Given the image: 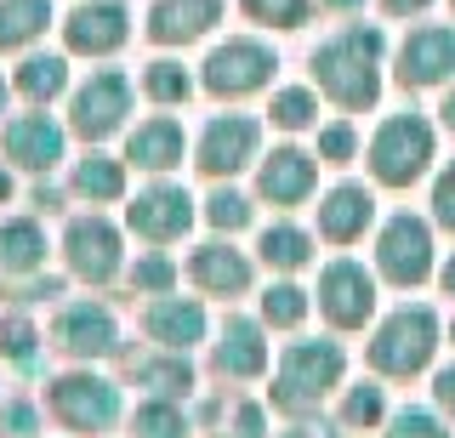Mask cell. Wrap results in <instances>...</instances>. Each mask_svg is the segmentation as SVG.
<instances>
[{
    "instance_id": "obj_1",
    "label": "cell",
    "mask_w": 455,
    "mask_h": 438,
    "mask_svg": "<svg viewBox=\"0 0 455 438\" xmlns=\"http://www.w3.org/2000/svg\"><path fill=\"white\" fill-rule=\"evenodd\" d=\"M376 63H381V35H376V29H347V35H336L331 46L313 52L319 86L331 92L336 103H347V108L376 103V92H381Z\"/></svg>"
},
{
    "instance_id": "obj_2",
    "label": "cell",
    "mask_w": 455,
    "mask_h": 438,
    "mask_svg": "<svg viewBox=\"0 0 455 438\" xmlns=\"http://www.w3.org/2000/svg\"><path fill=\"white\" fill-rule=\"evenodd\" d=\"M341 381V347L336 342H296L279 364V410H313Z\"/></svg>"
},
{
    "instance_id": "obj_3",
    "label": "cell",
    "mask_w": 455,
    "mask_h": 438,
    "mask_svg": "<svg viewBox=\"0 0 455 438\" xmlns=\"http://www.w3.org/2000/svg\"><path fill=\"white\" fill-rule=\"evenodd\" d=\"M438 347V319L427 314V307H404V314H393L387 324L376 330V342H370V364L387 376H416L427 359H433Z\"/></svg>"
},
{
    "instance_id": "obj_4",
    "label": "cell",
    "mask_w": 455,
    "mask_h": 438,
    "mask_svg": "<svg viewBox=\"0 0 455 438\" xmlns=\"http://www.w3.org/2000/svg\"><path fill=\"white\" fill-rule=\"evenodd\" d=\"M427 160H433V131H427V120L416 115H398L376 131V143H370V165H376V177L387 182V188H410Z\"/></svg>"
},
{
    "instance_id": "obj_5",
    "label": "cell",
    "mask_w": 455,
    "mask_h": 438,
    "mask_svg": "<svg viewBox=\"0 0 455 438\" xmlns=\"http://www.w3.org/2000/svg\"><path fill=\"white\" fill-rule=\"evenodd\" d=\"M52 410L57 421H68L75 433H103L114 416H120V393L103 376H63L52 387Z\"/></svg>"
},
{
    "instance_id": "obj_6",
    "label": "cell",
    "mask_w": 455,
    "mask_h": 438,
    "mask_svg": "<svg viewBox=\"0 0 455 438\" xmlns=\"http://www.w3.org/2000/svg\"><path fill=\"white\" fill-rule=\"evenodd\" d=\"M267 75H274V52L256 46V40H228L205 63V86L217 97H245L256 86H267Z\"/></svg>"
},
{
    "instance_id": "obj_7",
    "label": "cell",
    "mask_w": 455,
    "mask_h": 438,
    "mask_svg": "<svg viewBox=\"0 0 455 438\" xmlns=\"http://www.w3.org/2000/svg\"><path fill=\"white\" fill-rule=\"evenodd\" d=\"M381 274L393 279V285H416L427 279V267H433V239H427V222L416 217H393L387 234H381Z\"/></svg>"
},
{
    "instance_id": "obj_8",
    "label": "cell",
    "mask_w": 455,
    "mask_h": 438,
    "mask_svg": "<svg viewBox=\"0 0 455 438\" xmlns=\"http://www.w3.org/2000/svg\"><path fill=\"white\" fill-rule=\"evenodd\" d=\"M319 307L331 314V324H364L370 307H376V285H370V274L359 262H331L319 279Z\"/></svg>"
},
{
    "instance_id": "obj_9",
    "label": "cell",
    "mask_w": 455,
    "mask_h": 438,
    "mask_svg": "<svg viewBox=\"0 0 455 438\" xmlns=\"http://www.w3.org/2000/svg\"><path fill=\"white\" fill-rule=\"evenodd\" d=\"M125 108H132V80L103 68V75H92V86L75 97V131L80 137H108L114 125L125 120Z\"/></svg>"
},
{
    "instance_id": "obj_10",
    "label": "cell",
    "mask_w": 455,
    "mask_h": 438,
    "mask_svg": "<svg viewBox=\"0 0 455 438\" xmlns=\"http://www.w3.org/2000/svg\"><path fill=\"white\" fill-rule=\"evenodd\" d=\"M68 267H75L80 279H92V285H103V279L120 267V234L108 228L103 217H80L68 222Z\"/></svg>"
},
{
    "instance_id": "obj_11",
    "label": "cell",
    "mask_w": 455,
    "mask_h": 438,
    "mask_svg": "<svg viewBox=\"0 0 455 438\" xmlns=\"http://www.w3.org/2000/svg\"><path fill=\"white\" fill-rule=\"evenodd\" d=\"M455 68V29H416L398 52V80L404 86H438Z\"/></svg>"
},
{
    "instance_id": "obj_12",
    "label": "cell",
    "mask_w": 455,
    "mask_h": 438,
    "mask_svg": "<svg viewBox=\"0 0 455 438\" xmlns=\"http://www.w3.org/2000/svg\"><path fill=\"white\" fill-rule=\"evenodd\" d=\"M68 46L85 52V58H103V52L125 46V35H132V23H125V6H114V0H92V6H80L75 18L63 23Z\"/></svg>"
},
{
    "instance_id": "obj_13",
    "label": "cell",
    "mask_w": 455,
    "mask_h": 438,
    "mask_svg": "<svg viewBox=\"0 0 455 438\" xmlns=\"http://www.w3.org/2000/svg\"><path fill=\"white\" fill-rule=\"evenodd\" d=\"M251 154H256V120H245V115H222V120H211V125H205V137H199V165H205L211 177L239 171Z\"/></svg>"
},
{
    "instance_id": "obj_14",
    "label": "cell",
    "mask_w": 455,
    "mask_h": 438,
    "mask_svg": "<svg viewBox=\"0 0 455 438\" xmlns=\"http://www.w3.org/2000/svg\"><path fill=\"white\" fill-rule=\"evenodd\" d=\"M188 222H194V200L182 188H148L132 205V228L142 239H177Z\"/></svg>"
},
{
    "instance_id": "obj_15",
    "label": "cell",
    "mask_w": 455,
    "mask_h": 438,
    "mask_svg": "<svg viewBox=\"0 0 455 438\" xmlns=\"http://www.w3.org/2000/svg\"><path fill=\"white\" fill-rule=\"evenodd\" d=\"M217 18H222V0H160L148 12V35L160 46H177V40H199Z\"/></svg>"
},
{
    "instance_id": "obj_16",
    "label": "cell",
    "mask_w": 455,
    "mask_h": 438,
    "mask_svg": "<svg viewBox=\"0 0 455 438\" xmlns=\"http://www.w3.org/2000/svg\"><path fill=\"white\" fill-rule=\"evenodd\" d=\"M6 154L28 171H52L57 160H63V131L46 120V115H23L6 125Z\"/></svg>"
},
{
    "instance_id": "obj_17",
    "label": "cell",
    "mask_w": 455,
    "mask_h": 438,
    "mask_svg": "<svg viewBox=\"0 0 455 438\" xmlns=\"http://www.w3.org/2000/svg\"><path fill=\"white\" fill-rule=\"evenodd\" d=\"M57 342H63L68 353H80V359H92V353H114V342H120V330H114V314L108 307H68L63 319H57Z\"/></svg>"
},
{
    "instance_id": "obj_18",
    "label": "cell",
    "mask_w": 455,
    "mask_h": 438,
    "mask_svg": "<svg viewBox=\"0 0 455 438\" xmlns=\"http://www.w3.org/2000/svg\"><path fill=\"white\" fill-rule=\"evenodd\" d=\"M148 336H154L160 347H194L199 336H205V314H199V302L160 296V302L148 307Z\"/></svg>"
},
{
    "instance_id": "obj_19",
    "label": "cell",
    "mask_w": 455,
    "mask_h": 438,
    "mask_svg": "<svg viewBox=\"0 0 455 438\" xmlns=\"http://www.w3.org/2000/svg\"><path fill=\"white\" fill-rule=\"evenodd\" d=\"M262 364H267L262 330H256L251 319H228V330L217 342V370L222 376H262Z\"/></svg>"
},
{
    "instance_id": "obj_20",
    "label": "cell",
    "mask_w": 455,
    "mask_h": 438,
    "mask_svg": "<svg viewBox=\"0 0 455 438\" xmlns=\"http://www.w3.org/2000/svg\"><path fill=\"white\" fill-rule=\"evenodd\" d=\"M307 188H313V160H307V154L279 148L274 160L262 165V194H267L274 205H296V200H307Z\"/></svg>"
},
{
    "instance_id": "obj_21",
    "label": "cell",
    "mask_w": 455,
    "mask_h": 438,
    "mask_svg": "<svg viewBox=\"0 0 455 438\" xmlns=\"http://www.w3.org/2000/svg\"><path fill=\"white\" fill-rule=\"evenodd\" d=\"M194 279L211 296H239L251 285V262L239 257V251H228V245H205V251H194Z\"/></svg>"
},
{
    "instance_id": "obj_22",
    "label": "cell",
    "mask_w": 455,
    "mask_h": 438,
    "mask_svg": "<svg viewBox=\"0 0 455 438\" xmlns=\"http://www.w3.org/2000/svg\"><path fill=\"white\" fill-rule=\"evenodd\" d=\"M370 211H376V200H370L364 188H336L331 200L319 205V234H331V239H359L364 234V222H370Z\"/></svg>"
},
{
    "instance_id": "obj_23",
    "label": "cell",
    "mask_w": 455,
    "mask_h": 438,
    "mask_svg": "<svg viewBox=\"0 0 455 438\" xmlns=\"http://www.w3.org/2000/svg\"><path fill=\"white\" fill-rule=\"evenodd\" d=\"M132 160L148 165V171H165V165L182 160V125L177 120H148L132 131Z\"/></svg>"
},
{
    "instance_id": "obj_24",
    "label": "cell",
    "mask_w": 455,
    "mask_h": 438,
    "mask_svg": "<svg viewBox=\"0 0 455 438\" xmlns=\"http://www.w3.org/2000/svg\"><path fill=\"white\" fill-rule=\"evenodd\" d=\"M40 257H46V234L35 222H6L0 228V267L6 274H28V267H40Z\"/></svg>"
},
{
    "instance_id": "obj_25",
    "label": "cell",
    "mask_w": 455,
    "mask_h": 438,
    "mask_svg": "<svg viewBox=\"0 0 455 438\" xmlns=\"http://www.w3.org/2000/svg\"><path fill=\"white\" fill-rule=\"evenodd\" d=\"M46 18H52L46 0H0V52L35 40L40 29H46Z\"/></svg>"
},
{
    "instance_id": "obj_26",
    "label": "cell",
    "mask_w": 455,
    "mask_h": 438,
    "mask_svg": "<svg viewBox=\"0 0 455 438\" xmlns=\"http://www.w3.org/2000/svg\"><path fill=\"white\" fill-rule=\"evenodd\" d=\"M75 188L85 194V200H120V188H125V171L114 160H103V154H92V160H80V171H75Z\"/></svg>"
},
{
    "instance_id": "obj_27",
    "label": "cell",
    "mask_w": 455,
    "mask_h": 438,
    "mask_svg": "<svg viewBox=\"0 0 455 438\" xmlns=\"http://www.w3.org/2000/svg\"><path fill=\"white\" fill-rule=\"evenodd\" d=\"M18 86L35 97V103H46V97H57L68 86V68H63V58H28L23 75H18Z\"/></svg>"
},
{
    "instance_id": "obj_28",
    "label": "cell",
    "mask_w": 455,
    "mask_h": 438,
    "mask_svg": "<svg viewBox=\"0 0 455 438\" xmlns=\"http://www.w3.org/2000/svg\"><path fill=\"white\" fill-rule=\"evenodd\" d=\"M262 257L274 262V267H302V262H307V234H296V228H267V234H262Z\"/></svg>"
},
{
    "instance_id": "obj_29",
    "label": "cell",
    "mask_w": 455,
    "mask_h": 438,
    "mask_svg": "<svg viewBox=\"0 0 455 438\" xmlns=\"http://www.w3.org/2000/svg\"><path fill=\"white\" fill-rule=\"evenodd\" d=\"M132 427H137V438H182L188 421H182V410H171V404H142Z\"/></svg>"
},
{
    "instance_id": "obj_30",
    "label": "cell",
    "mask_w": 455,
    "mask_h": 438,
    "mask_svg": "<svg viewBox=\"0 0 455 438\" xmlns=\"http://www.w3.org/2000/svg\"><path fill=\"white\" fill-rule=\"evenodd\" d=\"M245 12L256 23H279V29H296V23H307V0H245Z\"/></svg>"
},
{
    "instance_id": "obj_31",
    "label": "cell",
    "mask_w": 455,
    "mask_h": 438,
    "mask_svg": "<svg viewBox=\"0 0 455 438\" xmlns=\"http://www.w3.org/2000/svg\"><path fill=\"white\" fill-rule=\"evenodd\" d=\"M262 314H267V324H302L307 296L296 291V285H274V291L262 296Z\"/></svg>"
},
{
    "instance_id": "obj_32",
    "label": "cell",
    "mask_w": 455,
    "mask_h": 438,
    "mask_svg": "<svg viewBox=\"0 0 455 438\" xmlns=\"http://www.w3.org/2000/svg\"><path fill=\"white\" fill-rule=\"evenodd\" d=\"M137 381H148L154 393H188V364L160 359V364H137Z\"/></svg>"
},
{
    "instance_id": "obj_33",
    "label": "cell",
    "mask_w": 455,
    "mask_h": 438,
    "mask_svg": "<svg viewBox=\"0 0 455 438\" xmlns=\"http://www.w3.org/2000/svg\"><path fill=\"white\" fill-rule=\"evenodd\" d=\"M148 97L154 103H182V97H188V75H182L177 63H154L148 68Z\"/></svg>"
},
{
    "instance_id": "obj_34",
    "label": "cell",
    "mask_w": 455,
    "mask_h": 438,
    "mask_svg": "<svg viewBox=\"0 0 455 438\" xmlns=\"http://www.w3.org/2000/svg\"><path fill=\"white\" fill-rule=\"evenodd\" d=\"M217 228H245L251 222V205L239 200V194H211V211H205Z\"/></svg>"
},
{
    "instance_id": "obj_35",
    "label": "cell",
    "mask_w": 455,
    "mask_h": 438,
    "mask_svg": "<svg viewBox=\"0 0 455 438\" xmlns=\"http://www.w3.org/2000/svg\"><path fill=\"white\" fill-rule=\"evenodd\" d=\"M274 120L291 125V131H296V125H307V120H313V97H307V92H279V97H274Z\"/></svg>"
},
{
    "instance_id": "obj_36",
    "label": "cell",
    "mask_w": 455,
    "mask_h": 438,
    "mask_svg": "<svg viewBox=\"0 0 455 438\" xmlns=\"http://www.w3.org/2000/svg\"><path fill=\"white\" fill-rule=\"evenodd\" d=\"M171 279H177V267H171L165 257H148V262L132 267V285L137 291H171Z\"/></svg>"
},
{
    "instance_id": "obj_37",
    "label": "cell",
    "mask_w": 455,
    "mask_h": 438,
    "mask_svg": "<svg viewBox=\"0 0 455 438\" xmlns=\"http://www.w3.org/2000/svg\"><path fill=\"white\" fill-rule=\"evenodd\" d=\"M28 347H35L28 319H6V324H0V353H6V359H23L28 364Z\"/></svg>"
},
{
    "instance_id": "obj_38",
    "label": "cell",
    "mask_w": 455,
    "mask_h": 438,
    "mask_svg": "<svg viewBox=\"0 0 455 438\" xmlns=\"http://www.w3.org/2000/svg\"><path fill=\"white\" fill-rule=\"evenodd\" d=\"M381 416V393L376 387H353L347 393V427H370Z\"/></svg>"
},
{
    "instance_id": "obj_39",
    "label": "cell",
    "mask_w": 455,
    "mask_h": 438,
    "mask_svg": "<svg viewBox=\"0 0 455 438\" xmlns=\"http://www.w3.org/2000/svg\"><path fill=\"white\" fill-rule=\"evenodd\" d=\"M393 438H444V427H438L427 410H404V416L393 421Z\"/></svg>"
},
{
    "instance_id": "obj_40",
    "label": "cell",
    "mask_w": 455,
    "mask_h": 438,
    "mask_svg": "<svg viewBox=\"0 0 455 438\" xmlns=\"http://www.w3.org/2000/svg\"><path fill=\"white\" fill-rule=\"evenodd\" d=\"M433 211H438V222L444 228H455V165L444 177H438V188H433Z\"/></svg>"
},
{
    "instance_id": "obj_41",
    "label": "cell",
    "mask_w": 455,
    "mask_h": 438,
    "mask_svg": "<svg viewBox=\"0 0 455 438\" xmlns=\"http://www.w3.org/2000/svg\"><path fill=\"white\" fill-rule=\"evenodd\" d=\"M222 438H262V410H256V404H239L234 410V427H228Z\"/></svg>"
},
{
    "instance_id": "obj_42",
    "label": "cell",
    "mask_w": 455,
    "mask_h": 438,
    "mask_svg": "<svg viewBox=\"0 0 455 438\" xmlns=\"http://www.w3.org/2000/svg\"><path fill=\"white\" fill-rule=\"evenodd\" d=\"M319 154H324V160H347V154H353V131H347V125H331V131L319 137Z\"/></svg>"
},
{
    "instance_id": "obj_43",
    "label": "cell",
    "mask_w": 455,
    "mask_h": 438,
    "mask_svg": "<svg viewBox=\"0 0 455 438\" xmlns=\"http://www.w3.org/2000/svg\"><path fill=\"white\" fill-rule=\"evenodd\" d=\"M0 421H6L12 433H35V410H28V404H12V410H6Z\"/></svg>"
},
{
    "instance_id": "obj_44",
    "label": "cell",
    "mask_w": 455,
    "mask_h": 438,
    "mask_svg": "<svg viewBox=\"0 0 455 438\" xmlns=\"http://www.w3.org/2000/svg\"><path fill=\"white\" fill-rule=\"evenodd\" d=\"M438 404H444L450 416H455V370H444V376H438Z\"/></svg>"
},
{
    "instance_id": "obj_45",
    "label": "cell",
    "mask_w": 455,
    "mask_h": 438,
    "mask_svg": "<svg viewBox=\"0 0 455 438\" xmlns=\"http://www.w3.org/2000/svg\"><path fill=\"white\" fill-rule=\"evenodd\" d=\"M381 6H387V12H398V18H404V12H421L427 0H381Z\"/></svg>"
},
{
    "instance_id": "obj_46",
    "label": "cell",
    "mask_w": 455,
    "mask_h": 438,
    "mask_svg": "<svg viewBox=\"0 0 455 438\" xmlns=\"http://www.w3.org/2000/svg\"><path fill=\"white\" fill-rule=\"evenodd\" d=\"M444 291L455 296V257H450V267H444Z\"/></svg>"
},
{
    "instance_id": "obj_47",
    "label": "cell",
    "mask_w": 455,
    "mask_h": 438,
    "mask_svg": "<svg viewBox=\"0 0 455 438\" xmlns=\"http://www.w3.org/2000/svg\"><path fill=\"white\" fill-rule=\"evenodd\" d=\"M324 6H336V12H347V6H359V0H324Z\"/></svg>"
},
{
    "instance_id": "obj_48",
    "label": "cell",
    "mask_w": 455,
    "mask_h": 438,
    "mask_svg": "<svg viewBox=\"0 0 455 438\" xmlns=\"http://www.w3.org/2000/svg\"><path fill=\"white\" fill-rule=\"evenodd\" d=\"M444 120H450V131H455V97H450V103H444Z\"/></svg>"
},
{
    "instance_id": "obj_49",
    "label": "cell",
    "mask_w": 455,
    "mask_h": 438,
    "mask_svg": "<svg viewBox=\"0 0 455 438\" xmlns=\"http://www.w3.org/2000/svg\"><path fill=\"white\" fill-rule=\"evenodd\" d=\"M6 194H12V177H6V171H0V200H6Z\"/></svg>"
},
{
    "instance_id": "obj_50",
    "label": "cell",
    "mask_w": 455,
    "mask_h": 438,
    "mask_svg": "<svg viewBox=\"0 0 455 438\" xmlns=\"http://www.w3.org/2000/svg\"><path fill=\"white\" fill-rule=\"evenodd\" d=\"M291 438H319V433H291Z\"/></svg>"
},
{
    "instance_id": "obj_51",
    "label": "cell",
    "mask_w": 455,
    "mask_h": 438,
    "mask_svg": "<svg viewBox=\"0 0 455 438\" xmlns=\"http://www.w3.org/2000/svg\"><path fill=\"white\" fill-rule=\"evenodd\" d=\"M0 103H6V86H0Z\"/></svg>"
}]
</instances>
